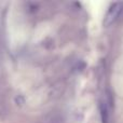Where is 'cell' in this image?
Wrapping results in <instances>:
<instances>
[{"label": "cell", "mask_w": 123, "mask_h": 123, "mask_svg": "<svg viewBox=\"0 0 123 123\" xmlns=\"http://www.w3.org/2000/svg\"><path fill=\"white\" fill-rule=\"evenodd\" d=\"M123 10V3L122 2H116L109 8L108 12H107L106 16L104 18V25L105 26H110L111 24H113L117 18L119 17L120 13Z\"/></svg>", "instance_id": "obj_1"}]
</instances>
